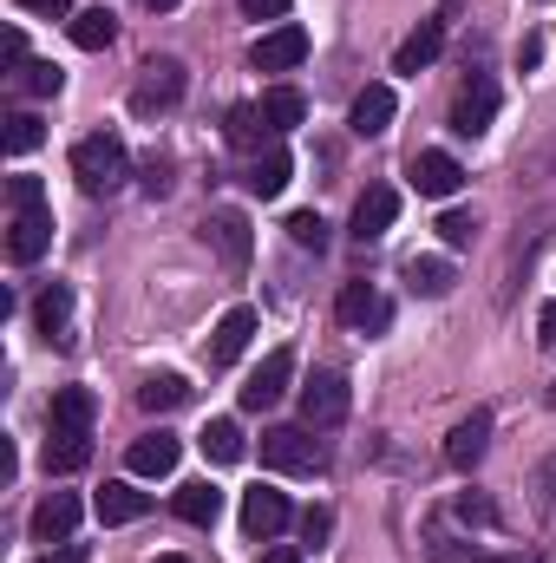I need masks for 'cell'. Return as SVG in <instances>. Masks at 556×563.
<instances>
[{
  "label": "cell",
  "instance_id": "18",
  "mask_svg": "<svg viewBox=\"0 0 556 563\" xmlns=\"http://www.w3.org/2000/svg\"><path fill=\"white\" fill-rule=\"evenodd\" d=\"M288 177H294V157H288L281 144H269V151H256V157H249V170H243V184H249V190H256L263 203L288 190Z\"/></svg>",
  "mask_w": 556,
  "mask_h": 563
},
{
  "label": "cell",
  "instance_id": "29",
  "mask_svg": "<svg viewBox=\"0 0 556 563\" xmlns=\"http://www.w3.org/2000/svg\"><path fill=\"white\" fill-rule=\"evenodd\" d=\"M407 282H413V295L438 301V295H452V263H438V256H413V263H407Z\"/></svg>",
  "mask_w": 556,
  "mask_h": 563
},
{
  "label": "cell",
  "instance_id": "26",
  "mask_svg": "<svg viewBox=\"0 0 556 563\" xmlns=\"http://www.w3.org/2000/svg\"><path fill=\"white\" fill-rule=\"evenodd\" d=\"M66 33H73V46H79V53H105V46L119 40V20H112L105 7H86V13H73V26H66Z\"/></svg>",
  "mask_w": 556,
  "mask_h": 563
},
{
  "label": "cell",
  "instance_id": "32",
  "mask_svg": "<svg viewBox=\"0 0 556 563\" xmlns=\"http://www.w3.org/2000/svg\"><path fill=\"white\" fill-rule=\"evenodd\" d=\"M223 132H230V144H236V151H256V144H263V132H269V125H263V106H236Z\"/></svg>",
  "mask_w": 556,
  "mask_h": 563
},
{
  "label": "cell",
  "instance_id": "12",
  "mask_svg": "<svg viewBox=\"0 0 556 563\" xmlns=\"http://www.w3.org/2000/svg\"><path fill=\"white\" fill-rule=\"evenodd\" d=\"M407 177H413L419 197H438V203H445V197L465 184V170H458V157H452V151H413Z\"/></svg>",
  "mask_w": 556,
  "mask_h": 563
},
{
  "label": "cell",
  "instance_id": "11",
  "mask_svg": "<svg viewBox=\"0 0 556 563\" xmlns=\"http://www.w3.org/2000/svg\"><path fill=\"white\" fill-rule=\"evenodd\" d=\"M400 217V190L393 184H367L360 203H354V243H380Z\"/></svg>",
  "mask_w": 556,
  "mask_h": 563
},
{
  "label": "cell",
  "instance_id": "45",
  "mask_svg": "<svg viewBox=\"0 0 556 563\" xmlns=\"http://www.w3.org/2000/svg\"><path fill=\"white\" fill-rule=\"evenodd\" d=\"M263 563H301V551H288V544H276V551H263Z\"/></svg>",
  "mask_w": 556,
  "mask_h": 563
},
{
  "label": "cell",
  "instance_id": "28",
  "mask_svg": "<svg viewBox=\"0 0 556 563\" xmlns=\"http://www.w3.org/2000/svg\"><path fill=\"white\" fill-rule=\"evenodd\" d=\"M301 119H308V99H301L294 86H269V92H263V125H269V132H294Z\"/></svg>",
  "mask_w": 556,
  "mask_h": 563
},
{
  "label": "cell",
  "instance_id": "31",
  "mask_svg": "<svg viewBox=\"0 0 556 563\" xmlns=\"http://www.w3.org/2000/svg\"><path fill=\"white\" fill-rule=\"evenodd\" d=\"M288 243L321 256V250H327V217H321V210H294V217H288Z\"/></svg>",
  "mask_w": 556,
  "mask_h": 563
},
{
  "label": "cell",
  "instance_id": "20",
  "mask_svg": "<svg viewBox=\"0 0 556 563\" xmlns=\"http://www.w3.org/2000/svg\"><path fill=\"white\" fill-rule=\"evenodd\" d=\"M249 334H256V308H230V314L216 321V334H210V367H230V361L249 347Z\"/></svg>",
  "mask_w": 556,
  "mask_h": 563
},
{
  "label": "cell",
  "instance_id": "6",
  "mask_svg": "<svg viewBox=\"0 0 556 563\" xmlns=\"http://www.w3.org/2000/svg\"><path fill=\"white\" fill-rule=\"evenodd\" d=\"M46 243H53V210H46V203L13 210V223H7V256L26 269V263H40V256H46Z\"/></svg>",
  "mask_w": 556,
  "mask_h": 563
},
{
  "label": "cell",
  "instance_id": "3",
  "mask_svg": "<svg viewBox=\"0 0 556 563\" xmlns=\"http://www.w3.org/2000/svg\"><path fill=\"white\" fill-rule=\"evenodd\" d=\"M491 119H498V86H491L485 73H471V79L458 86V99H452V132H458V139H485Z\"/></svg>",
  "mask_w": 556,
  "mask_h": 563
},
{
  "label": "cell",
  "instance_id": "9",
  "mask_svg": "<svg viewBox=\"0 0 556 563\" xmlns=\"http://www.w3.org/2000/svg\"><path fill=\"white\" fill-rule=\"evenodd\" d=\"M301 59H308V33H301V26H288V20L269 26V33L249 46V66H256V73H294Z\"/></svg>",
  "mask_w": 556,
  "mask_h": 563
},
{
  "label": "cell",
  "instance_id": "41",
  "mask_svg": "<svg viewBox=\"0 0 556 563\" xmlns=\"http://www.w3.org/2000/svg\"><path fill=\"white\" fill-rule=\"evenodd\" d=\"M26 13H46V20H66L73 13V0H20Z\"/></svg>",
  "mask_w": 556,
  "mask_h": 563
},
{
  "label": "cell",
  "instance_id": "10",
  "mask_svg": "<svg viewBox=\"0 0 556 563\" xmlns=\"http://www.w3.org/2000/svg\"><path fill=\"white\" fill-rule=\"evenodd\" d=\"M288 380H294V354L288 347H276L249 380H243V413H269L281 394H288Z\"/></svg>",
  "mask_w": 556,
  "mask_h": 563
},
{
  "label": "cell",
  "instance_id": "7",
  "mask_svg": "<svg viewBox=\"0 0 556 563\" xmlns=\"http://www.w3.org/2000/svg\"><path fill=\"white\" fill-rule=\"evenodd\" d=\"M203 243L223 256V269H249V217L243 210H210L203 217Z\"/></svg>",
  "mask_w": 556,
  "mask_h": 563
},
{
  "label": "cell",
  "instance_id": "35",
  "mask_svg": "<svg viewBox=\"0 0 556 563\" xmlns=\"http://www.w3.org/2000/svg\"><path fill=\"white\" fill-rule=\"evenodd\" d=\"M438 236H445V250H465V243L478 236V217H465V210H445V217H438Z\"/></svg>",
  "mask_w": 556,
  "mask_h": 563
},
{
  "label": "cell",
  "instance_id": "16",
  "mask_svg": "<svg viewBox=\"0 0 556 563\" xmlns=\"http://www.w3.org/2000/svg\"><path fill=\"white\" fill-rule=\"evenodd\" d=\"M73 531H79V498L73 492H46L40 511H33V538L40 544H73Z\"/></svg>",
  "mask_w": 556,
  "mask_h": 563
},
{
  "label": "cell",
  "instance_id": "5",
  "mask_svg": "<svg viewBox=\"0 0 556 563\" xmlns=\"http://www.w3.org/2000/svg\"><path fill=\"white\" fill-rule=\"evenodd\" d=\"M263 465L269 472H314L321 465V445L308 439V426H269L263 432Z\"/></svg>",
  "mask_w": 556,
  "mask_h": 563
},
{
  "label": "cell",
  "instance_id": "39",
  "mask_svg": "<svg viewBox=\"0 0 556 563\" xmlns=\"http://www.w3.org/2000/svg\"><path fill=\"white\" fill-rule=\"evenodd\" d=\"M458 518H471V525H491L498 511H491V498H478V492H458Z\"/></svg>",
  "mask_w": 556,
  "mask_h": 563
},
{
  "label": "cell",
  "instance_id": "27",
  "mask_svg": "<svg viewBox=\"0 0 556 563\" xmlns=\"http://www.w3.org/2000/svg\"><path fill=\"white\" fill-rule=\"evenodd\" d=\"M138 407L144 413H177V407H190V380H184V374H151L138 387Z\"/></svg>",
  "mask_w": 556,
  "mask_h": 563
},
{
  "label": "cell",
  "instance_id": "42",
  "mask_svg": "<svg viewBox=\"0 0 556 563\" xmlns=\"http://www.w3.org/2000/svg\"><path fill=\"white\" fill-rule=\"evenodd\" d=\"M7 66H13V73L26 66V40H20V33H7Z\"/></svg>",
  "mask_w": 556,
  "mask_h": 563
},
{
  "label": "cell",
  "instance_id": "33",
  "mask_svg": "<svg viewBox=\"0 0 556 563\" xmlns=\"http://www.w3.org/2000/svg\"><path fill=\"white\" fill-rule=\"evenodd\" d=\"M59 86H66V73H59L53 59H33V66H20V92H33V99H59Z\"/></svg>",
  "mask_w": 556,
  "mask_h": 563
},
{
  "label": "cell",
  "instance_id": "23",
  "mask_svg": "<svg viewBox=\"0 0 556 563\" xmlns=\"http://www.w3.org/2000/svg\"><path fill=\"white\" fill-rule=\"evenodd\" d=\"M92 511H99V525H138L144 511H151V498H144L138 485H105L92 498Z\"/></svg>",
  "mask_w": 556,
  "mask_h": 563
},
{
  "label": "cell",
  "instance_id": "48",
  "mask_svg": "<svg viewBox=\"0 0 556 563\" xmlns=\"http://www.w3.org/2000/svg\"><path fill=\"white\" fill-rule=\"evenodd\" d=\"M485 563H524V558H485Z\"/></svg>",
  "mask_w": 556,
  "mask_h": 563
},
{
  "label": "cell",
  "instance_id": "47",
  "mask_svg": "<svg viewBox=\"0 0 556 563\" xmlns=\"http://www.w3.org/2000/svg\"><path fill=\"white\" fill-rule=\"evenodd\" d=\"M144 7H151V13H170V7H177V0H144Z\"/></svg>",
  "mask_w": 556,
  "mask_h": 563
},
{
  "label": "cell",
  "instance_id": "43",
  "mask_svg": "<svg viewBox=\"0 0 556 563\" xmlns=\"http://www.w3.org/2000/svg\"><path fill=\"white\" fill-rule=\"evenodd\" d=\"M40 563H86V544H59L53 558H40Z\"/></svg>",
  "mask_w": 556,
  "mask_h": 563
},
{
  "label": "cell",
  "instance_id": "1",
  "mask_svg": "<svg viewBox=\"0 0 556 563\" xmlns=\"http://www.w3.org/2000/svg\"><path fill=\"white\" fill-rule=\"evenodd\" d=\"M73 177H79V190L86 197H112V190H125V177H132V151L119 132H92V139L73 144Z\"/></svg>",
  "mask_w": 556,
  "mask_h": 563
},
{
  "label": "cell",
  "instance_id": "21",
  "mask_svg": "<svg viewBox=\"0 0 556 563\" xmlns=\"http://www.w3.org/2000/svg\"><path fill=\"white\" fill-rule=\"evenodd\" d=\"M438 46H445V20H419V33H407L393 53V73H425L438 59Z\"/></svg>",
  "mask_w": 556,
  "mask_h": 563
},
{
  "label": "cell",
  "instance_id": "44",
  "mask_svg": "<svg viewBox=\"0 0 556 563\" xmlns=\"http://www.w3.org/2000/svg\"><path fill=\"white\" fill-rule=\"evenodd\" d=\"M537 334H544V341H551V347H556V301H551V308H544V314H537Z\"/></svg>",
  "mask_w": 556,
  "mask_h": 563
},
{
  "label": "cell",
  "instance_id": "15",
  "mask_svg": "<svg viewBox=\"0 0 556 563\" xmlns=\"http://www.w3.org/2000/svg\"><path fill=\"white\" fill-rule=\"evenodd\" d=\"M288 518H294V511H288V498H281V492H269V485L243 492V531H249V538H263V544H269V538L288 531Z\"/></svg>",
  "mask_w": 556,
  "mask_h": 563
},
{
  "label": "cell",
  "instance_id": "30",
  "mask_svg": "<svg viewBox=\"0 0 556 563\" xmlns=\"http://www.w3.org/2000/svg\"><path fill=\"white\" fill-rule=\"evenodd\" d=\"M203 452H210L216 465H236V459L249 452V445H243V426L236 420H210L203 426Z\"/></svg>",
  "mask_w": 556,
  "mask_h": 563
},
{
  "label": "cell",
  "instance_id": "19",
  "mask_svg": "<svg viewBox=\"0 0 556 563\" xmlns=\"http://www.w3.org/2000/svg\"><path fill=\"white\" fill-rule=\"evenodd\" d=\"M33 321H40V334H46L53 347H73V288H66V282H53V288L40 295Z\"/></svg>",
  "mask_w": 556,
  "mask_h": 563
},
{
  "label": "cell",
  "instance_id": "40",
  "mask_svg": "<svg viewBox=\"0 0 556 563\" xmlns=\"http://www.w3.org/2000/svg\"><path fill=\"white\" fill-rule=\"evenodd\" d=\"M243 13H249V20H281L288 0H243Z\"/></svg>",
  "mask_w": 556,
  "mask_h": 563
},
{
  "label": "cell",
  "instance_id": "17",
  "mask_svg": "<svg viewBox=\"0 0 556 563\" xmlns=\"http://www.w3.org/2000/svg\"><path fill=\"white\" fill-rule=\"evenodd\" d=\"M393 112H400V106H393V86H367V92L354 99V112H347V132H354V139H380V132L393 125Z\"/></svg>",
  "mask_w": 556,
  "mask_h": 563
},
{
  "label": "cell",
  "instance_id": "46",
  "mask_svg": "<svg viewBox=\"0 0 556 563\" xmlns=\"http://www.w3.org/2000/svg\"><path fill=\"white\" fill-rule=\"evenodd\" d=\"M151 563H190V558L184 551H164V558H151Z\"/></svg>",
  "mask_w": 556,
  "mask_h": 563
},
{
  "label": "cell",
  "instance_id": "37",
  "mask_svg": "<svg viewBox=\"0 0 556 563\" xmlns=\"http://www.w3.org/2000/svg\"><path fill=\"white\" fill-rule=\"evenodd\" d=\"M138 177H144V190H151V197H170V157H157V151H151V157L138 164Z\"/></svg>",
  "mask_w": 556,
  "mask_h": 563
},
{
  "label": "cell",
  "instance_id": "36",
  "mask_svg": "<svg viewBox=\"0 0 556 563\" xmlns=\"http://www.w3.org/2000/svg\"><path fill=\"white\" fill-rule=\"evenodd\" d=\"M301 538H308V544L321 551V544L334 538V511H327V505H314V511H301Z\"/></svg>",
  "mask_w": 556,
  "mask_h": 563
},
{
  "label": "cell",
  "instance_id": "8",
  "mask_svg": "<svg viewBox=\"0 0 556 563\" xmlns=\"http://www.w3.org/2000/svg\"><path fill=\"white\" fill-rule=\"evenodd\" d=\"M334 314H341L347 328H360V334H380V328L393 321V301H387L374 282H347L341 301H334Z\"/></svg>",
  "mask_w": 556,
  "mask_h": 563
},
{
  "label": "cell",
  "instance_id": "24",
  "mask_svg": "<svg viewBox=\"0 0 556 563\" xmlns=\"http://www.w3.org/2000/svg\"><path fill=\"white\" fill-rule=\"evenodd\" d=\"M92 465V432H53L46 439V472L66 478V472H86Z\"/></svg>",
  "mask_w": 556,
  "mask_h": 563
},
{
  "label": "cell",
  "instance_id": "25",
  "mask_svg": "<svg viewBox=\"0 0 556 563\" xmlns=\"http://www.w3.org/2000/svg\"><path fill=\"white\" fill-rule=\"evenodd\" d=\"M170 505H177V518H184V525H203V531H210V525L223 518V492H216L210 478H197V485H184V492H177Z\"/></svg>",
  "mask_w": 556,
  "mask_h": 563
},
{
  "label": "cell",
  "instance_id": "38",
  "mask_svg": "<svg viewBox=\"0 0 556 563\" xmlns=\"http://www.w3.org/2000/svg\"><path fill=\"white\" fill-rule=\"evenodd\" d=\"M7 203H13V210H33V203H46L40 177H7Z\"/></svg>",
  "mask_w": 556,
  "mask_h": 563
},
{
  "label": "cell",
  "instance_id": "4",
  "mask_svg": "<svg viewBox=\"0 0 556 563\" xmlns=\"http://www.w3.org/2000/svg\"><path fill=\"white\" fill-rule=\"evenodd\" d=\"M347 407H354V394H347V380H341V374H314V380L301 387V426H308V432L341 426V420H347Z\"/></svg>",
  "mask_w": 556,
  "mask_h": 563
},
{
  "label": "cell",
  "instance_id": "13",
  "mask_svg": "<svg viewBox=\"0 0 556 563\" xmlns=\"http://www.w3.org/2000/svg\"><path fill=\"white\" fill-rule=\"evenodd\" d=\"M485 445H491V413L478 407V413H465V420L445 432V465H452V472H471V465L485 459Z\"/></svg>",
  "mask_w": 556,
  "mask_h": 563
},
{
  "label": "cell",
  "instance_id": "34",
  "mask_svg": "<svg viewBox=\"0 0 556 563\" xmlns=\"http://www.w3.org/2000/svg\"><path fill=\"white\" fill-rule=\"evenodd\" d=\"M40 139H46V125H40L33 112H13V119H7V151H13V157L40 151Z\"/></svg>",
  "mask_w": 556,
  "mask_h": 563
},
{
  "label": "cell",
  "instance_id": "14",
  "mask_svg": "<svg viewBox=\"0 0 556 563\" xmlns=\"http://www.w3.org/2000/svg\"><path fill=\"white\" fill-rule=\"evenodd\" d=\"M177 459H184V439H170V432H144V439H132V452H125L132 478H170Z\"/></svg>",
  "mask_w": 556,
  "mask_h": 563
},
{
  "label": "cell",
  "instance_id": "2",
  "mask_svg": "<svg viewBox=\"0 0 556 563\" xmlns=\"http://www.w3.org/2000/svg\"><path fill=\"white\" fill-rule=\"evenodd\" d=\"M177 99H184V59H170V53L164 59H144L138 86H132V112L151 119V112H170Z\"/></svg>",
  "mask_w": 556,
  "mask_h": 563
},
{
  "label": "cell",
  "instance_id": "22",
  "mask_svg": "<svg viewBox=\"0 0 556 563\" xmlns=\"http://www.w3.org/2000/svg\"><path fill=\"white\" fill-rule=\"evenodd\" d=\"M92 413H99V400H92L86 387H59L46 426H53V432H92Z\"/></svg>",
  "mask_w": 556,
  "mask_h": 563
}]
</instances>
